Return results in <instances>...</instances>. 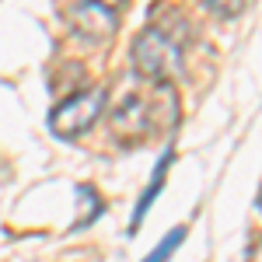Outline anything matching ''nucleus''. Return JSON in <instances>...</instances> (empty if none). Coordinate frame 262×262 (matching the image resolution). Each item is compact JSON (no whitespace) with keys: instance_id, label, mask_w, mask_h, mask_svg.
I'll list each match as a JSON object with an SVG mask.
<instances>
[{"instance_id":"nucleus-7","label":"nucleus","mask_w":262,"mask_h":262,"mask_svg":"<svg viewBox=\"0 0 262 262\" xmlns=\"http://www.w3.org/2000/svg\"><path fill=\"white\" fill-rule=\"evenodd\" d=\"M77 200H81V221L74 224V231H81V227H88V224H95L101 217V210H105L101 196L91 189V185H77Z\"/></svg>"},{"instance_id":"nucleus-8","label":"nucleus","mask_w":262,"mask_h":262,"mask_svg":"<svg viewBox=\"0 0 262 262\" xmlns=\"http://www.w3.org/2000/svg\"><path fill=\"white\" fill-rule=\"evenodd\" d=\"M182 242H185V227H175V231H168V238H164V242L158 245V248H154V252H150V255H147L143 262H168L171 255H175V248H179Z\"/></svg>"},{"instance_id":"nucleus-12","label":"nucleus","mask_w":262,"mask_h":262,"mask_svg":"<svg viewBox=\"0 0 262 262\" xmlns=\"http://www.w3.org/2000/svg\"><path fill=\"white\" fill-rule=\"evenodd\" d=\"M255 206H259V213H262V189H259V200H255Z\"/></svg>"},{"instance_id":"nucleus-1","label":"nucleus","mask_w":262,"mask_h":262,"mask_svg":"<svg viewBox=\"0 0 262 262\" xmlns=\"http://www.w3.org/2000/svg\"><path fill=\"white\" fill-rule=\"evenodd\" d=\"M133 70L154 84L171 81L182 70V46L179 39H171L164 28L150 25L143 28L137 42H133Z\"/></svg>"},{"instance_id":"nucleus-3","label":"nucleus","mask_w":262,"mask_h":262,"mask_svg":"<svg viewBox=\"0 0 262 262\" xmlns=\"http://www.w3.org/2000/svg\"><path fill=\"white\" fill-rule=\"evenodd\" d=\"M70 28L84 35V39L91 42H101V39H112L116 35V28H119V18H116V11H108L105 4L98 0H77L74 7H70Z\"/></svg>"},{"instance_id":"nucleus-10","label":"nucleus","mask_w":262,"mask_h":262,"mask_svg":"<svg viewBox=\"0 0 262 262\" xmlns=\"http://www.w3.org/2000/svg\"><path fill=\"white\" fill-rule=\"evenodd\" d=\"M248 262H262V238L248 248Z\"/></svg>"},{"instance_id":"nucleus-2","label":"nucleus","mask_w":262,"mask_h":262,"mask_svg":"<svg viewBox=\"0 0 262 262\" xmlns=\"http://www.w3.org/2000/svg\"><path fill=\"white\" fill-rule=\"evenodd\" d=\"M105 105H108V91H105V88L74 91V95H67V98L49 112V129H53L60 140L84 137V133L105 116Z\"/></svg>"},{"instance_id":"nucleus-6","label":"nucleus","mask_w":262,"mask_h":262,"mask_svg":"<svg viewBox=\"0 0 262 262\" xmlns=\"http://www.w3.org/2000/svg\"><path fill=\"white\" fill-rule=\"evenodd\" d=\"M171 168V150L161 158V164H158V171H154V179H150V185H147V192H143V200H140V206H137V217H133V224H129V231H137L140 227V221L147 217V210H150V203L161 196V189H164V171Z\"/></svg>"},{"instance_id":"nucleus-4","label":"nucleus","mask_w":262,"mask_h":262,"mask_svg":"<svg viewBox=\"0 0 262 262\" xmlns=\"http://www.w3.org/2000/svg\"><path fill=\"white\" fill-rule=\"evenodd\" d=\"M175 126H179V91L171 81L154 84V98L147 101V129L168 137Z\"/></svg>"},{"instance_id":"nucleus-11","label":"nucleus","mask_w":262,"mask_h":262,"mask_svg":"<svg viewBox=\"0 0 262 262\" xmlns=\"http://www.w3.org/2000/svg\"><path fill=\"white\" fill-rule=\"evenodd\" d=\"M98 4H105L108 11H119V7H126V0H98Z\"/></svg>"},{"instance_id":"nucleus-5","label":"nucleus","mask_w":262,"mask_h":262,"mask_svg":"<svg viewBox=\"0 0 262 262\" xmlns=\"http://www.w3.org/2000/svg\"><path fill=\"white\" fill-rule=\"evenodd\" d=\"M112 129L119 137H129V133H147V101L143 95H126V98L112 108Z\"/></svg>"},{"instance_id":"nucleus-9","label":"nucleus","mask_w":262,"mask_h":262,"mask_svg":"<svg viewBox=\"0 0 262 262\" xmlns=\"http://www.w3.org/2000/svg\"><path fill=\"white\" fill-rule=\"evenodd\" d=\"M203 7H206L210 14L224 18V21H234L245 11V0H203Z\"/></svg>"}]
</instances>
